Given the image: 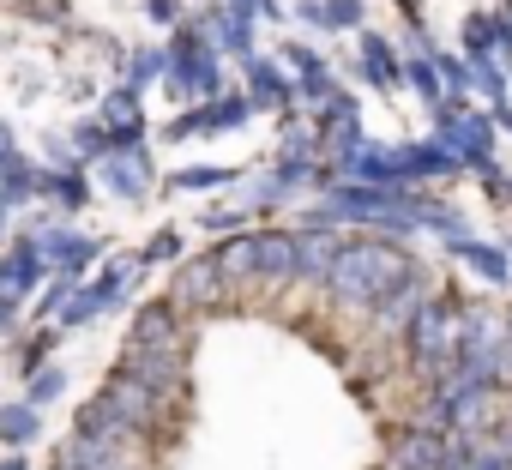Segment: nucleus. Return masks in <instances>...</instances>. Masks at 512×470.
I'll list each match as a JSON object with an SVG mask.
<instances>
[{"label": "nucleus", "instance_id": "7ed1b4c3", "mask_svg": "<svg viewBox=\"0 0 512 470\" xmlns=\"http://www.w3.org/2000/svg\"><path fill=\"white\" fill-rule=\"evenodd\" d=\"M223 272H217V260L211 266H193V272H181V284H175V296L169 302H193V308H205V296H211V284H217Z\"/></svg>", "mask_w": 512, "mask_h": 470}, {"label": "nucleus", "instance_id": "0eeeda50", "mask_svg": "<svg viewBox=\"0 0 512 470\" xmlns=\"http://www.w3.org/2000/svg\"><path fill=\"white\" fill-rule=\"evenodd\" d=\"M49 248H55V260H61V266H85V260L97 254L91 242H73V235H55V242H49Z\"/></svg>", "mask_w": 512, "mask_h": 470}, {"label": "nucleus", "instance_id": "20e7f679", "mask_svg": "<svg viewBox=\"0 0 512 470\" xmlns=\"http://www.w3.org/2000/svg\"><path fill=\"white\" fill-rule=\"evenodd\" d=\"M446 464V452H440V440H428V434H416L404 452H398V470H440Z\"/></svg>", "mask_w": 512, "mask_h": 470}, {"label": "nucleus", "instance_id": "9d476101", "mask_svg": "<svg viewBox=\"0 0 512 470\" xmlns=\"http://www.w3.org/2000/svg\"><path fill=\"white\" fill-rule=\"evenodd\" d=\"M7 470H25V464H7Z\"/></svg>", "mask_w": 512, "mask_h": 470}, {"label": "nucleus", "instance_id": "f257e3e1", "mask_svg": "<svg viewBox=\"0 0 512 470\" xmlns=\"http://www.w3.org/2000/svg\"><path fill=\"white\" fill-rule=\"evenodd\" d=\"M326 284L338 302H386L392 284H404V260L392 248H344Z\"/></svg>", "mask_w": 512, "mask_h": 470}, {"label": "nucleus", "instance_id": "423d86ee", "mask_svg": "<svg viewBox=\"0 0 512 470\" xmlns=\"http://www.w3.org/2000/svg\"><path fill=\"white\" fill-rule=\"evenodd\" d=\"M37 272H43V260H37V248L25 242V248L7 260V290H25V284H37Z\"/></svg>", "mask_w": 512, "mask_h": 470}, {"label": "nucleus", "instance_id": "f03ea898", "mask_svg": "<svg viewBox=\"0 0 512 470\" xmlns=\"http://www.w3.org/2000/svg\"><path fill=\"white\" fill-rule=\"evenodd\" d=\"M103 404H109V410H115V416H121V422L133 428V434H145V428L157 422V410H163L169 398H157V392H151L145 380H133V374L121 368V374L109 380V392H103Z\"/></svg>", "mask_w": 512, "mask_h": 470}, {"label": "nucleus", "instance_id": "39448f33", "mask_svg": "<svg viewBox=\"0 0 512 470\" xmlns=\"http://www.w3.org/2000/svg\"><path fill=\"white\" fill-rule=\"evenodd\" d=\"M31 434H37V410H31V404L0 410V440H13V446H19V440H31Z\"/></svg>", "mask_w": 512, "mask_h": 470}, {"label": "nucleus", "instance_id": "6e6552de", "mask_svg": "<svg viewBox=\"0 0 512 470\" xmlns=\"http://www.w3.org/2000/svg\"><path fill=\"white\" fill-rule=\"evenodd\" d=\"M109 181H115L121 193H139V187H145V175H139L133 163H115V169H109Z\"/></svg>", "mask_w": 512, "mask_h": 470}, {"label": "nucleus", "instance_id": "1a4fd4ad", "mask_svg": "<svg viewBox=\"0 0 512 470\" xmlns=\"http://www.w3.org/2000/svg\"><path fill=\"white\" fill-rule=\"evenodd\" d=\"M31 392H37V398H55V392H61V374H43V380H37Z\"/></svg>", "mask_w": 512, "mask_h": 470}]
</instances>
